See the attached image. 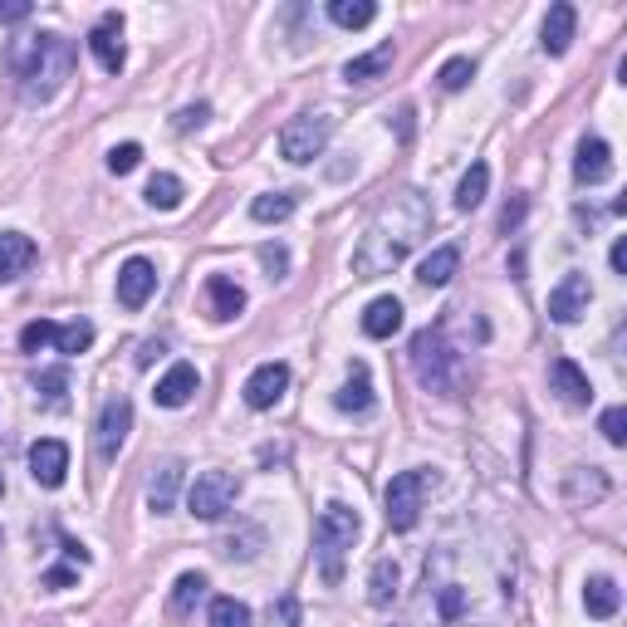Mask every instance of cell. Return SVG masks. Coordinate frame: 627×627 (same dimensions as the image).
<instances>
[{
	"mask_svg": "<svg viewBox=\"0 0 627 627\" xmlns=\"http://www.w3.org/2000/svg\"><path fill=\"white\" fill-rule=\"evenodd\" d=\"M187 187H182V177H172V172H157L153 182H147V206H157V212H177Z\"/></svg>",
	"mask_w": 627,
	"mask_h": 627,
	"instance_id": "cell-29",
	"label": "cell"
},
{
	"mask_svg": "<svg viewBox=\"0 0 627 627\" xmlns=\"http://www.w3.org/2000/svg\"><path fill=\"white\" fill-rule=\"evenodd\" d=\"M35 241L30 236H20V231H0V280H16L25 275V270L35 265Z\"/></svg>",
	"mask_w": 627,
	"mask_h": 627,
	"instance_id": "cell-19",
	"label": "cell"
},
{
	"mask_svg": "<svg viewBox=\"0 0 627 627\" xmlns=\"http://www.w3.org/2000/svg\"><path fill=\"white\" fill-rule=\"evenodd\" d=\"M378 6L373 0H329V20L343 25V30H363V25H373Z\"/></svg>",
	"mask_w": 627,
	"mask_h": 627,
	"instance_id": "cell-28",
	"label": "cell"
},
{
	"mask_svg": "<svg viewBox=\"0 0 627 627\" xmlns=\"http://www.w3.org/2000/svg\"><path fill=\"white\" fill-rule=\"evenodd\" d=\"M359 535H363L359 510H349L343 500H329V506L319 510V520H314V555H319V564H324V579L329 584L343 579V559H349V549L359 545Z\"/></svg>",
	"mask_w": 627,
	"mask_h": 627,
	"instance_id": "cell-4",
	"label": "cell"
},
{
	"mask_svg": "<svg viewBox=\"0 0 627 627\" xmlns=\"http://www.w3.org/2000/svg\"><path fill=\"white\" fill-rule=\"evenodd\" d=\"M623 604V594H618V584L613 579H588L584 588V608H588V618H613Z\"/></svg>",
	"mask_w": 627,
	"mask_h": 627,
	"instance_id": "cell-26",
	"label": "cell"
},
{
	"mask_svg": "<svg viewBox=\"0 0 627 627\" xmlns=\"http://www.w3.org/2000/svg\"><path fill=\"white\" fill-rule=\"evenodd\" d=\"M89 49H94V59H98V69H104V74H118L123 65H128V49H123V16H118V10H108V16L94 25Z\"/></svg>",
	"mask_w": 627,
	"mask_h": 627,
	"instance_id": "cell-11",
	"label": "cell"
},
{
	"mask_svg": "<svg viewBox=\"0 0 627 627\" xmlns=\"http://www.w3.org/2000/svg\"><path fill=\"white\" fill-rule=\"evenodd\" d=\"M588 300H594V285H588V275H564L555 290H549V319L555 324H579V319L588 314Z\"/></svg>",
	"mask_w": 627,
	"mask_h": 627,
	"instance_id": "cell-8",
	"label": "cell"
},
{
	"mask_svg": "<svg viewBox=\"0 0 627 627\" xmlns=\"http://www.w3.org/2000/svg\"><path fill=\"white\" fill-rule=\"evenodd\" d=\"M143 163V147L138 143H123V147H114V153H108V172H118V177H128L133 167Z\"/></svg>",
	"mask_w": 627,
	"mask_h": 627,
	"instance_id": "cell-38",
	"label": "cell"
},
{
	"mask_svg": "<svg viewBox=\"0 0 627 627\" xmlns=\"http://www.w3.org/2000/svg\"><path fill=\"white\" fill-rule=\"evenodd\" d=\"M65 388H69V368H45V373H35V392H45L49 408H65Z\"/></svg>",
	"mask_w": 627,
	"mask_h": 627,
	"instance_id": "cell-32",
	"label": "cell"
},
{
	"mask_svg": "<svg viewBox=\"0 0 627 627\" xmlns=\"http://www.w3.org/2000/svg\"><path fill=\"white\" fill-rule=\"evenodd\" d=\"M574 25H579V10H574L569 0L549 6V16H545V55H564V49L574 45Z\"/></svg>",
	"mask_w": 627,
	"mask_h": 627,
	"instance_id": "cell-21",
	"label": "cell"
},
{
	"mask_svg": "<svg viewBox=\"0 0 627 627\" xmlns=\"http://www.w3.org/2000/svg\"><path fill=\"white\" fill-rule=\"evenodd\" d=\"M177 490H182V461H163L153 471V481H147V506H153L157 515H172Z\"/></svg>",
	"mask_w": 627,
	"mask_h": 627,
	"instance_id": "cell-20",
	"label": "cell"
},
{
	"mask_svg": "<svg viewBox=\"0 0 627 627\" xmlns=\"http://www.w3.org/2000/svg\"><path fill=\"white\" fill-rule=\"evenodd\" d=\"M206 114H212V108H206V104H196V108H182V114L172 118V128H177V133H192V128H202V123H206Z\"/></svg>",
	"mask_w": 627,
	"mask_h": 627,
	"instance_id": "cell-40",
	"label": "cell"
},
{
	"mask_svg": "<svg viewBox=\"0 0 627 627\" xmlns=\"http://www.w3.org/2000/svg\"><path fill=\"white\" fill-rule=\"evenodd\" d=\"M334 408L349 412V417L373 412V378H368V363H349V383L334 392Z\"/></svg>",
	"mask_w": 627,
	"mask_h": 627,
	"instance_id": "cell-15",
	"label": "cell"
},
{
	"mask_svg": "<svg viewBox=\"0 0 627 627\" xmlns=\"http://www.w3.org/2000/svg\"><path fill=\"white\" fill-rule=\"evenodd\" d=\"M157 290V265L143 261V255H133V261H123L118 270V304L123 310H143L147 300H153Z\"/></svg>",
	"mask_w": 627,
	"mask_h": 627,
	"instance_id": "cell-10",
	"label": "cell"
},
{
	"mask_svg": "<svg viewBox=\"0 0 627 627\" xmlns=\"http://www.w3.org/2000/svg\"><path fill=\"white\" fill-rule=\"evenodd\" d=\"M241 500V476L236 471H202L187 490V510L196 520H221L226 510H236Z\"/></svg>",
	"mask_w": 627,
	"mask_h": 627,
	"instance_id": "cell-7",
	"label": "cell"
},
{
	"mask_svg": "<svg viewBox=\"0 0 627 627\" xmlns=\"http://www.w3.org/2000/svg\"><path fill=\"white\" fill-rule=\"evenodd\" d=\"M574 177L588 182V187L608 182L613 177V147L604 138H584L579 143V157H574Z\"/></svg>",
	"mask_w": 627,
	"mask_h": 627,
	"instance_id": "cell-16",
	"label": "cell"
},
{
	"mask_svg": "<svg viewBox=\"0 0 627 627\" xmlns=\"http://www.w3.org/2000/svg\"><path fill=\"white\" fill-rule=\"evenodd\" d=\"M520 221H525V196H515V202L506 206V216H500V231H506V236H510V231L520 226Z\"/></svg>",
	"mask_w": 627,
	"mask_h": 627,
	"instance_id": "cell-41",
	"label": "cell"
},
{
	"mask_svg": "<svg viewBox=\"0 0 627 627\" xmlns=\"http://www.w3.org/2000/svg\"><path fill=\"white\" fill-rule=\"evenodd\" d=\"M457 270H461V251H457V245H441V251H432L422 261L417 280H422L427 290H441V285H451V280H457Z\"/></svg>",
	"mask_w": 627,
	"mask_h": 627,
	"instance_id": "cell-23",
	"label": "cell"
},
{
	"mask_svg": "<svg viewBox=\"0 0 627 627\" xmlns=\"http://www.w3.org/2000/svg\"><path fill=\"white\" fill-rule=\"evenodd\" d=\"M437 486V476L432 471H398L388 481V490H383V510H388V525L398 535H408V530H417V520H422V506H427V490Z\"/></svg>",
	"mask_w": 627,
	"mask_h": 627,
	"instance_id": "cell-5",
	"label": "cell"
},
{
	"mask_svg": "<svg viewBox=\"0 0 627 627\" xmlns=\"http://www.w3.org/2000/svg\"><path fill=\"white\" fill-rule=\"evenodd\" d=\"M398 598V564L392 559H378L373 574H368V604L373 608H388Z\"/></svg>",
	"mask_w": 627,
	"mask_h": 627,
	"instance_id": "cell-27",
	"label": "cell"
},
{
	"mask_svg": "<svg viewBox=\"0 0 627 627\" xmlns=\"http://www.w3.org/2000/svg\"><path fill=\"white\" fill-rule=\"evenodd\" d=\"M285 388H290V368L285 363H261L251 378H245V408H255V412L275 408V402L285 398Z\"/></svg>",
	"mask_w": 627,
	"mask_h": 627,
	"instance_id": "cell-13",
	"label": "cell"
},
{
	"mask_svg": "<svg viewBox=\"0 0 627 627\" xmlns=\"http://www.w3.org/2000/svg\"><path fill=\"white\" fill-rule=\"evenodd\" d=\"M275 618H280V627H300V604H294V598H280Z\"/></svg>",
	"mask_w": 627,
	"mask_h": 627,
	"instance_id": "cell-43",
	"label": "cell"
},
{
	"mask_svg": "<svg viewBox=\"0 0 627 627\" xmlns=\"http://www.w3.org/2000/svg\"><path fill=\"white\" fill-rule=\"evenodd\" d=\"M30 476H35V486H45V490L65 486V476H69V447L65 441H55V437L35 441L30 447Z\"/></svg>",
	"mask_w": 627,
	"mask_h": 627,
	"instance_id": "cell-12",
	"label": "cell"
},
{
	"mask_svg": "<svg viewBox=\"0 0 627 627\" xmlns=\"http://www.w3.org/2000/svg\"><path fill=\"white\" fill-rule=\"evenodd\" d=\"M486 192H490V167L471 163V172H466L461 187H457V206H461V212H476V206L486 202Z\"/></svg>",
	"mask_w": 627,
	"mask_h": 627,
	"instance_id": "cell-30",
	"label": "cell"
},
{
	"mask_svg": "<svg viewBox=\"0 0 627 627\" xmlns=\"http://www.w3.org/2000/svg\"><path fill=\"white\" fill-rule=\"evenodd\" d=\"M25 16H30V6H25V0H6V6H0V20H10V25L25 20Z\"/></svg>",
	"mask_w": 627,
	"mask_h": 627,
	"instance_id": "cell-44",
	"label": "cell"
},
{
	"mask_svg": "<svg viewBox=\"0 0 627 627\" xmlns=\"http://www.w3.org/2000/svg\"><path fill=\"white\" fill-rule=\"evenodd\" d=\"M196 388H202V378H196V368H192V363H172V368H167V378H163V383H157V392H153V398H157V408H187Z\"/></svg>",
	"mask_w": 627,
	"mask_h": 627,
	"instance_id": "cell-17",
	"label": "cell"
},
{
	"mask_svg": "<svg viewBox=\"0 0 627 627\" xmlns=\"http://www.w3.org/2000/svg\"><path fill=\"white\" fill-rule=\"evenodd\" d=\"M437 79H441V89H451V94H457V89H466V84L476 79V65H471V59H447Z\"/></svg>",
	"mask_w": 627,
	"mask_h": 627,
	"instance_id": "cell-37",
	"label": "cell"
},
{
	"mask_svg": "<svg viewBox=\"0 0 627 627\" xmlns=\"http://www.w3.org/2000/svg\"><path fill=\"white\" fill-rule=\"evenodd\" d=\"M202 594H206V574H182L177 588H172V608L192 613V604H202Z\"/></svg>",
	"mask_w": 627,
	"mask_h": 627,
	"instance_id": "cell-34",
	"label": "cell"
},
{
	"mask_svg": "<svg viewBox=\"0 0 627 627\" xmlns=\"http://www.w3.org/2000/svg\"><path fill=\"white\" fill-rule=\"evenodd\" d=\"M74 584V569H49L45 574V588H69Z\"/></svg>",
	"mask_w": 627,
	"mask_h": 627,
	"instance_id": "cell-45",
	"label": "cell"
},
{
	"mask_svg": "<svg viewBox=\"0 0 627 627\" xmlns=\"http://www.w3.org/2000/svg\"><path fill=\"white\" fill-rule=\"evenodd\" d=\"M608 496V476L598 466H574L569 481H564V500L569 506H598Z\"/></svg>",
	"mask_w": 627,
	"mask_h": 627,
	"instance_id": "cell-18",
	"label": "cell"
},
{
	"mask_svg": "<svg viewBox=\"0 0 627 627\" xmlns=\"http://www.w3.org/2000/svg\"><path fill=\"white\" fill-rule=\"evenodd\" d=\"M427 231H432V202L422 192H398L383 212L368 221L359 251H353V275H363V280L392 275Z\"/></svg>",
	"mask_w": 627,
	"mask_h": 627,
	"instance_id": "cell-1",
	"label": "cell"
},
{
	"mask_svg": "<svg viewBox=\"0 0 627 627\" xmlns=\"http://www.w3.org/2000/svg\"><path fill=\"white\" fill-rule=\"evenodd\" d=\"M55 339H59V324H49V319H35V324L20 329V349H25V353H40V349H49Z\"/></svg>",
	"mask_w": 627,
	"mask_h": 627,
	"instance_id": "cell-36",
	"label": "cell"
},
{
	"mask_svg": "<svg viewBox=\"0 0 627 627\" xmlns=\"http://www.w3.org/2000/svg\"><path fill=\"white\" fill-rule=\"evenodd\" d=\"M549 383H555V392L569 402V408H588V402H594V383H588V373L574 359H555Z\"/></svg>",
	"mask_w": 627,
	"mask_h": 627,
	"instance_id": "cell-14",
	"label": "cell"
},
{
	"mask_svg": "<svg viewBox=\"0 0 627 627\" xmlns=\"http://www.w3.org/2000/svg\"><path fill=\"white\" fill-rule=\"evenodd\" d=\"M613 270H618V275H627V241H623V236L613 241Z\"/></svg>",
	"mask_w": 627,
	"mask_h": 627,
	"instance_id": "cell-47",
	"label": "cell"
},
{
	"mask_svg": "<svg viewBox=\"0 0 627 627\" xmlns=\"http://www.w3.org/2000/svg\"><path fill=\"white\" fill-rule=\"evenodd\" d=\"M133 432V402L128 398H108L104 402V417H98V457L114 461L123 451V441Z\"/></svg>",
	"mask_w": 627,
	"mask_h": 627,
	"instance_id": "cell-9",
	"label": "cell"
},
{
	"mask_svg": "<svg viewBox=\"0 0 627 627\" xmlns=\"http://www.w3.org/2000/svg\"><path fill=\"white\" fill-rule=\"evenodd\" d=\"M65 555H69L74 564H89V549H84V545H74V539H65Z\"/></svg>",
	"mask_w": 627,
	"mask_h": 627,
	"instance_id": "cell-48",
	"label": "cell"
},
{
	"mask_svg": "<svg viewBox=\"0 0 627 627\" xmlns=\"http://www.w3.org/2000/svg\"><path fill=\"white\" fill-rule=\"evenodd\" d=\"M212 627H251V608L241 604V598H216L212 604Z\"/></svg>",
	"mask_w": 627,
	"mask_h": 627,
	"instance_id": "cell-33",
	"label": "cell"
},
{
	"mask_svg": "<svg viewBox=\"0 0 627 627\" xmlns=\"http://www.w3.org/2000/svg\"><path fill=\"white\" fill-rule=\"evenodd\" d=\"M89 343H94V324H89V319H74V324L59 329L55 349H59V353H84Z\"/></svg>",
	"mask_w": 627,
	"mask_h": 627,
	"instance_id": "cell-35",
	"label": "cell"
},
{
	"mask_svg": "<svg viewBox=\"0 0 627 627\" xmlns=\"http://www.w3.org/2000/svg\"><path fill=\"white\" fill-rule=\"evenodd\" d=\"M441 613H447V618H457V613H461V594H457V588H447V594H441Z\"/></svg>",
	"mask_w": 627,
	"mask_h": 627,
	"instance_id": "cell-46",
	"label": "cell"
},
{
	"mask_svg": "<svg viewBox=\"0 0 627 627\" xmlns=\"http://www.w3.org/2000/svg\"><path fill=\"white\" fill-rule=\"evenodd\" d=\"M402 329V304L392 300V294H383V300H373L363 310V334L368 339H392Z\"/></svg>",
	"mask_w": 627,
	"mask_h": 627,
	"instance_id": "cell-22",
	"label": "cell"
},
{
	"mask_svg": "<svg viewBox=\"0 0 627 627\" xmlns=\"http://www.w3.org/2000/svg\"><path fill=\"white\" fill-rule=\"evenodd\" d=\"M412 368H417V383L427 392H441V398H461L466 388V363L461 353L447 343L441 329H422L412 339Z\"/></svg>",
	"mask_w": 627,
	"mask_h": 627,
	"instance_id": "cell-3",
	"label": "cell"
},
{
	"mask_svg": "<svg viewBox=\"0 0 627 627\" xmlns=\"http://www.w3.org/2000/svg\"><path fill=\"white\" fill-rule=\"evenodd\" d=\"M261 261L270 265V275H285V265H290V255H285V251H280V245H265V251H261Z\"/></svg>",
	"mask_w": 627,
	"mask_h": 627,
	"instance_id": "cell-42",
	"label": "cell"
},
{
	"mask_svg": "<svg viewBox=\"0 0 627 627\" xmlns=\"http://www.w3.org/2000/svg\"><path fill=\"white\" fill-rule=\"evenodd\" d=\"M251 216L261 221V226L290 221V216H294V192H270V196H255V202H251Z\"/></svg>",
	"mask_w": 627,
	"mask_h": 627,
	"instance_id": "cell-31",
	"label": "cell"
},
{
	"mask_svg": "<svg viewBox=\"0 0 627 627\" xmlns=\"http://www.w3.org/2000/svg\"><path fill=\"white\" fill-rule=\"evenodd\" d=\"M604 437H608V447H627V408H608L604 412Z\"/></svg>",
	"mask_w": 627,
	"mask_h": 627,
	"instance_id": "cell-39",
	"label": "cell"
},
{
	"mask_svg": "<svg viewBox=\"0 0 627 627\" xmlns=\"http://www.w3.org/2000/svg\"><path fill=\"white\" fill-rule=\"evenodd\" d=\"M392 55H398V49H392V40H388V45H378L373 55L349 59V65H343V79H349V84H373V79H383V74L392 69Z\"/></svg>",
	"mask_w": 627,
	"mask_h": 627,
	"instance_id": "cell-25",
	"label": "cell"
},
{
	"mask_svg": "<svg viewBox=\"0 0 627 627\" xmlns=\"http://www.w3.org/2000/svg\"><path fill=\"white\" fill-rule=\"evenodd\" d=\"M206 300H212V319H221V324L245 310V290L236 285V280H226V275L206 280Z\"/></svg>",
	"mask_w": 627,
	"mask_h": 627,
	"instance_id": "cell-24",
	"label": "cell"
},
{
	"mask_svg": "<svg viewBox=\"0 0 627 627\" xmlns=\"http://www.w3.org/2000/svg\"><path fill=\"white\" fill-rule=\"evenodd\" d=\"M10 69H16V79H20L25 104H45V98H55L65 89V79L74 74V45L55 30L25 35V40H16V49H10Z\"/></svg>",
	"mask_w": 627,
	"mask_h": 627,
	"instance_id": "cell-2",
	"label": "cell"
},
{
	"mask_svg": "<svg viewBox=\"0 0 627 627\" xmlns=\"http://www.w3.org/2000/svg\"><path fill=\"white\" fill-rule=\"evenodd\" d=\"M0 496H6V476H0Z\"/></svg>",
	"mask_w": 627,
	"mask_h": 627,
	"instance_id": "cell-49",
	"label": "cell"
},
{
	"mask_svg": "<svg viewBox=\"0 0 627 627\" xmlns=\"http://www.w3.org/2000/svg\"><path fill=\"white\" fill-rule=\"evenodd\" d=\"M329 138H334V118L329 114H300V118H290L285 128H280V157L294 163V167H304V163H314V157L324 153Z\"/></svg>",
	"mask_w": 627,
	"mask_h": 627,
	"instance_id": "cell-6",
	"label": "cell"
}]
</instances>
